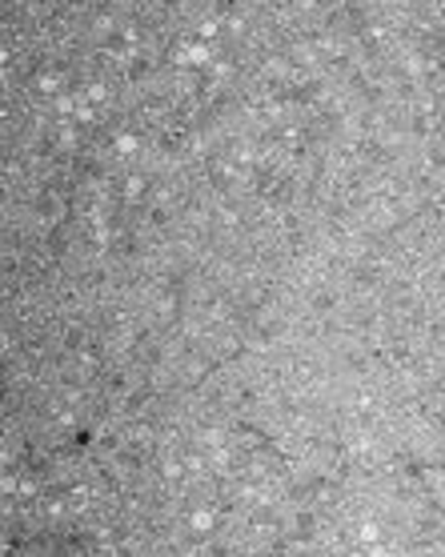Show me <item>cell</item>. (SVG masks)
<instances>
[]
</instances>
